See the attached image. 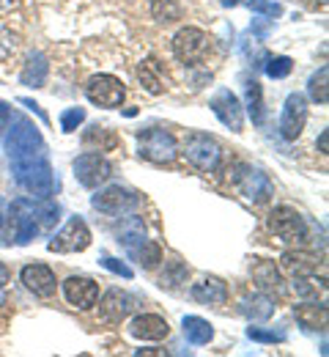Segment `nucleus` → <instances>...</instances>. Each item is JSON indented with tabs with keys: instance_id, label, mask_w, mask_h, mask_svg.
<instances>
[{
	"instance_id": "nucleus-5",
	"label": "nucleus",
	"mask_w": 329,
	"mask_h": 357,
	"mask_svg": "<svg viewBox=\"0 0 329 357\" xmlns=\"http://www.w3.org/2000/svg\"><path fill=\"white\" fill-rule=\"evenodd\" d=\"M138 143H141V157L151 160V162H173L176 157V137L168 132V130H143L138 135Z\"/></svg>"
},
{
	"instance_id": "nucleus-28",
	"label": "nucleus",
	"mask_w": 329,
	"mask_h": 357,
	"mask_svg": "<svg viewBox=\"0 0 329 357\" xmlns=\"http://www.w3.org/2000/svg\"><path fill=\"white\" fill-rule=\"evenodd\" d=\"M129 256L138 259L143 267H157V261H162V250H159V245H157V242H148V239H143L141 245L129 248Z\"/></svg>"
},
{
	"instance_id": "nucleus-4",
	"label": "nucleus",
	"mask_w": 329,
	"mask_h": 357,
	"mask_svg": "<svg viewBox=\"0 0 329 357\" xmlns=\"http://www.w3.org/2000/svg\"><path fill=\"white\" fill-rule=\"evenodd\" d=\"M182 157L195 171L211 174V171H217V165L223 160V149H220V143L214 137H209L203 132H192L184 140V146H182Z\"/></svg>"
},
{
	"instance_id": "nucleus-23",
	"label": "nucleus",
	"mask_w": 329,
	"mask_h": 357,
	"mask_svg": "<svg viewBox=\"0 0 329 357\" xmlns=\"http://www.w3.org/2000/svg\"><path fill=\"white\" fill-rule=\"evenodd\" d=\"M138 77H141L143 89L148 91V93H162V91H165V80H162V66H159V61H154V58L143 61L141 69H138Z\"/></svg>"
},
{
	"instance_id": "nucleus-13",
	"label": "nucleus",
	"mask_w": 329,
	"mask_h": 357,
	"mask_svg": "<svg viewBox=\"0 0 329 357\" xmlns=\"http://www.w3.org/2000/svg\"><path fill=\"white\" fill-rule=\"evenodd\" d=\"M211 110H214V116H217L228 130L241 132V127H244V113H241L239 99H236L228 89L217 91V93L211 96Z\"/></svg>"
},
{
	"instance_id": "nucleus-12",
	"label": "nucleus",
	"mask_w": 329,
	"mask_h": 357,
	"mask_svg": "<svg viewBox=\"0 0 329 357\" xmlns=\"http://www.w3.org/2000/svg\"><path fill=\"white\" fill-rule=\"evenodd\" d=\"M305 121H307V99L302 93H291L282 105V116H280V132L285 140H296L302 130H305Z\"/></svg>"
},
{
	"instance_id": "nucleus-40",
	"label": "nucleus",
	"mask_w": 329,
	"mask_h": 357,
	"mask_svg": "<svg viewBox=\"0 0 329 357\" xmlns=\"http://www.w3.org/2000/svg\"><path fill=\"white\" fill-rule=\"evenodd\" d=\"M138 355H165L162 349H138Z\"/></svg>"
},
{
	"instance_id": "nucleus-25",
	"label": "nucleus",
	"mask_w": 329,
	"mask_h": 357,
	"mask_svg": "<svg viewBox=\"0 0 329 357\" xmlns=\"http://www.w3.org/2000/svg\"><path fill=\"white\" fill-rule=\"evenodd\" d=\"M184 335H187L192 344H209V341L214 338V330H211V324H209L206 319H200V316H187V319H184Z\"/></svg>"
},
{
	"instance_id": "nucleus-18",
	"label": "nucleus",
	"mask_w": 329,
	"mask_h": 357,
	"mask_svg": "<svg viewBox=\"0 0 329 357\" xmlns=\"http://www.w3.org/2000/svg\"><path fill=\"white\" fill-rule=\"evenodd\" d=\"M22 283L39 297H52L55 294V275L45 264H28L22 269Z\"/></svg>"
},
{
	"instance_id": "nucleus-24",
	"label": "nucleus",
	"mask_w": 329,
	"mask_h": 357,
	"mask_svg": "<svg viewBox=\"0 0 329 357\" xmlns=\"http://www.w3.org/2000/svg\"><path fill=\"white\" fill-rule=\"evenodd\" d=\"M244 80V99H247V113L255 124H264V93L258 80H250V77H241Z\"/></svg>"
},
{
	"instance_id": "nucleus-41",
	"label": "nucleus",
	"mask_w": 329,
	"mask_h": 357,
	"mask_svg": "<svg viewBox=\"0 0 329 357\" xmlns=\"http://www.w3.org/2000/svg\"><path fill=\"white\" fill-rule=\"evenodd\" d=\"M11 6H17V0H0V11H6V8H11Z\"/></svg>"
},
{
	"instance_id": "nucleus-10",
	"label": "nucleus",
	"mask_w": 329,
	"mask_h": 357,
	"mask_svg": "<svg viewBox=\"0 0 329 357\" xmlns=\"http://www.w3.org/2000/svg\"><path fill=\"white\" fill-rule=\"evenodd\" d=\"M110 176H113L110 162H107L104 157L94 154V151L80 154V157L74 160V178H77L83 187H91V190H94L99 184H104Z\"/></svg>"
},
{
	"instance_id": "nucleus-19",
	"label": "nucleus",
	"mask_w": 329,
	"mask_h": 357,
	"mask_svg": "<svg viewBox=\"0 0 329 357\" xmlns=\"http://www.w3.org/2000/svg\"><path fill=\"white\" fill-rule=\"evenodd\" d=\"M192 297L200 305H223L228 300V289H225V283L220 278H206V280L195 283Z\"/></svg>"
},
{
	"instance_id": "nucleus-31",
	"label": "nucleus",
	"mask_w": 329,
	"mask_h": 357,
	"mask_svg": "<svg viewBox=\"0 0 329 357\" xmlns=\"http://www.w3.org/2000/svg\"><path fill=\"white\" fill-rule=\"evenodd\" d=\"M83 121H86V110H83V107H72V110H66V113L61 116V130H63V132H74Z\"/></svg>"
},
{
	"instance_id": "nucleus-1",
	"label": "nucleus",
	"mask_w": 329,
	"mask_h": 357,
	"mask_svg": "<svg viewBox=\"0 0 329 357\" xmlns=\"http://www.w3.org/2000/svg\"><path fill=\"white\" fill-rule=\"evenodd\" d=\"M58 215H61L58 206H39V204H33L28 198L14 201L11 209H8V223L14 228V239L19 245H28L39 234L42 225L58 223Z\"/></svg>"
},
{
	"instance_id": "nucleus-38",
	"label": "nucleus",
	"mask_w": 329,
	"mask_h": 357,
	"mask_svg": "<svg viewBox=\"0 0 329 357\" xmlns=\"http://www.w3.org/2000/svg\"><path fill=\"white\" fill-rule=\"evenodd\" d=\"M8 127H11V107H8V105L0 99V137L6 135V130H8Z\"/></svg>"
},
{
	"instance_id": "nucleus-29",
	"label": "nucleus",
	"mask_w": 329,
	"mask_h": 357,
	"mask_svg": "<svg viewBox=\"0 0 329 357\" xmlns=\"http://www.w3.org/2000/svg\"><path fill=\"white\" fill-rule=\"evenodd\" d=\"M327 80H329L327 66H321V69H319V72L310 77V83H307V93H310V99H313V102H321V105H327V102H329Z\"/></svg>"
},
{
	"instance_id": "nucleus-34",
	"label": "nucleus",
	"mask_w": 329,
	"mask_h": 357,
	"mask_svg": "<svg viewBox=\"0 0 329 357\" xmlns=\"http://www.w3.org/2000/svg\"><path fill=\"white\" fill-rule=\"evenodd\" d=\"M247 6H250L252 11H258V14H264V17H272V20L282 14V6L275 3V0H250Z\"/></svg>"
},
{
	"instance_id": "nucleus-21",
	"label": "nucleus",
	"mask_w": 329,
	"mask_h": 357,
	"mask_svg": "<svg viewBox=\"0 0 329 357\" xmlns=\"http://www.w3.org/2000/svg\"><path fill=\"white\" fill-rule=\"evenodd\" d=\"M239 311H241V316H247L250 321H266L275 313V303L266 294H252V297H244L239 303Z\"/></svg>"
},
{
	"instance_id": "nucleus-2",
	"label": "nucleus",
	"mask_w": 329,
	"mask_h": 357,
	"mask_svg": "<svg viewBox=\"0 0 329 357\" xmlns=\"http://www.w3.org/2000/svg\"><path fill=\"white\" fill-rule=\"evenodd\" d=\"M11 168H14L17 184L25 192H31L33 198H49L52 195V168H49L45 154L17 160V162H11Z\"/></svg>"
},
{
	"instance_id": "nucleus-20",
	"label": "nucleus",
	"mask_w": 329,
	"mask_h": 357,
	"mask_svg": "<svg viewBox=\"0 0 329 357\" xmlns=\"http://www.w3.org/2000/svg\"><path fill=\"white\" fill-rule=\"evenodd\" d=\"M280 267L285 269L291 278H305V275H316V269H319V259H316V256H310V253L296 250V253H285V256H282Z\"/></svg>"
},
{
	"instance_id": "nucleus-22",
	"label": "nucleus",
	"mask_w": 329,
	"mask_h": 357,
	"mask_svg": "<svg viewBox=\"0 0 329 357\" xmlns=\"http://www.w3.org/2000/svg\"><path fill=\"white\" fill-rule=\"evenodd\" d=\"M47 72H49L47 58H45L42 52H33V55L28 58L25 69H22V83L31 86V89H42L45 80H47Z\"/></svg>"
},
{
	"instance_id": "nucleus-11",
	"label": "nucleus",
	"mask_w": 329,
	"mask_h": 357,
	"mask_svg": "<svg viewBox=\"0 0 329 357\" xmlns=\"http://www.w3.org/2000/svg\"><path fill=\"white\" fill-rule=\"evenodd\" d=\"M91 204H94V209L104 212V215H127V212L138 209L141 198L135 192L124 190V187H107V190L96 192L91 198Z\"/></svg>"
},
{
	"instance_id": "nucleus-35",
	"label": "nucleus",
	"mask_w": 329,
	"mask_h": 357,
	"mask_svg": "<svg viewBox=\"0 0 329 357\" xmlns=\"http://www.w3.org/2000/svg\"><path fill=\"white\" fill-rule=\"evenodd\" d=\"M247 335H250L252 341H264V344H275V341H282V338H285L282 333H264V330H258V327H250Z\"/></svg>"
},
{
	"instance_id": "nucleus-8",
	"label": "nucleus",
	"mask_w": 329,
	"mask_h": 357,
	"mask_svg": "<svg viewBox=\"0 0 329 357\" xmlns=\"http://www.w3.org/2000/svg\"><path fill=\"white\" fill-rule=\"evenodd\" d=\"M266 225H269V231L275 236H280L282 242H299V239H305V231H307L302 215L296 209H291V206H278L269 215Z\"/></svg>"
},
{
	"instance_id": "nucleus-16",
	"label": "nucleus",
	"mask_w": 329,
	"mask_h": 357,
	"mask_svg": "<svg viewBox=\"0 0 329 357\" xmlns=\"http://www.w3.org/2000/svg\"><path fill=\"white\" fill-rule=\"evenodd\" d=\"M168 321L162 316H154V313H145L138 316L132 324H129V335L138 338V341H162L168 335Z\"/></svg>"
},
{
	"instance_id": "nucleus-33",
	"label": "nucleus",
	"mask_w": 329,
	"mask_h": 357,
	"mask_svg": "<svg viewBox=\"0 0 329 357\" xmlns=\"http://www.w3.org/2000/svg\"><path fill=\"white\" fill-rule=\"evenodd\" d=\"M184 278H187V267H184L182 261H173V264H170V272H165V275L159 278V286L173 289V286H179V280H184Z\"/></svg>"
},
{
	"instance_id": "nucleus-3",
	"label": "nucleus",
	"mask_w": 329,
	"mask_h": 357,
	"mask_svg": "<svg viewBox=\"0 0 329 357\" xmlns=\"http://www.w3.org/2000/svg\"><path fill=\"white\" fill-rule=\"evenodd\" d=\"M11 121H14V130H6L8 132V137H6V154H8L11 162L28 160V157H36V154H45L42 132L28 119L11 116Z\"/></svg>"
},
{
	"instance_id": "nucleus-15",
	"label": "nucleus",
	"mask_w": 329,
	"mask_h": 357,
	"mask_svg": "<svg viewBox=\"0 0 329 357\" xmlns=\"http://www.w3.org/2000/svg\"><path fill=\"white\" fill-rule=\"evenodd\" d=\"M239 187H241L244 198H250L252 204H264L272 195V181L266 178V174H261L255 168H244V174L239 176Z\"/></svg>"
},
{
	"instance_id": "nucleus-9",
	"label": "nucleus",
	"mask_w": 329,
	"mask_h": 357,
	"mask_svg": "<svg viewBox=\"0 0 329 357\" xmlns=\"http://www.w3.org/2000/svg\"><path fill=\"white\" fill-rule=\"evenodd\" d=\"M91 245V231L83 220H69L63 225L61 234H55V239L49 242V250L52 253H83L86 248Z\"/></svg>"
},
{
	"instance_id": "nucleus-37",
	"label": "nucleus",
	"mask_w": 329,
	"mask_h": 357,
	"mask_svg": "<svg viewBox=\"0 0 329 357\" xmlns=\"http://www.w3.org/2000/svg\"><path fill=\"white\" fill-rule=\"evenodd\" d=\"M8 228H11V223H8V206H6V201L0 198V242L8 239Z\"/></svg>"
},
{
	"instance_id": "nucleus-45",
	"label": "nucleus",
	"mask_w": 329,
	"mask_h": 357,
	"mask_svg": "<svg viewBox=\"0 0 329 357\" xmlns=\"http://www.w3.org/2000/svg\"><path fill=\"white\" fill-rule=\"evenodd\" d=\"M6 303V291H3V286H0V305Z\"/></svg>"
},
{
	"instance_id": "nucleus-44",
	"label": "nucleus",
	"mask_w": 329,
	"mask_h": 357,
	"mask_svg": "<svg viewBox=\"0 0 329 357\" xmlns=\"http://www.w3.org/2000/svg\"><path fill=\"white\" fill-rule=\"evenodd\" d=\"M220 3H223V6H236L239 0H220Z\"/></svg>"
},
{
	"instance_id": "nucleus-6",
	"label": "nucleus",
	"mask_w": 329,
	"mask_h": 357,
	"mask_svg": "<svg viewBox=\"0 0 329 357\" xmlns=\"http://www.w3.org/2000/svg\"><path fill=\"white\" fill-rule=\"evenodd\" d=\"M173 52L182 63L195 66L209 55V36L200 28H182L173 39Z\"/></svg>"
},
{
	"instance_id": "nucleus-30",
	"label": "nucleus",
	"mask_w": 329,
	"mask_h": 357,
	"mask_svg": "<svg viewBox=\"0 0 329 357\" xmlns=\"http://www.w3.org/2000/svg\"><path fill=\"white\" fill-rule=\"evenodd\" d=\"M252 278H255L261 286H266V289H272V286L280 283L278 269H275V264H269V261H258V264L252 267Z\"/></svg>"
},
{
	"instance_id": "nucleus-42",
	"label": "nucleus",
	"mask_w": 329,
	"mask_h": 357,
	"mask_svg": "<svg viewBox=\"0 0 329 357\" xmlns=\"http://www.w3.org/2000/svg\"><path fill=\"white\" fill-rule=\"evenodd\" d=\"M6 280H8V269H6L3 264H0V286H3Z\"/></svg>"
},
{
	"instance_id": "nucleus-32",
	"label": "nucleus",
	"mask_w": 329,
	"mask_h": 357,
	"mask_svg": "<svg viewBox=\"0 0 329 357\" xmlns=\"http://www.w3.org/2000/svg\"><path fill=\"white\" fill-rule=\"evenodd\" d=\"M291 58H285V55H280V58H272L269 63H266V75L269 77H275V80H280V77H288L291 75Z\"/></svg>"
},
{
	"instance_id": "nucleus-43",
	"label": "nucleus",
	"mask_w": 329,
	"mask_h": 357,
	"mask_svg": "<svg viewBox=\"0 0 329 357\" xmlns=\"http://www.w3.org/2000/svg\"><path fill=\"white\" fill-rule=\"evenodd\" d=\"M327 140H329V132L321 135V140H319V146H321V151H327Z\"/></svg>"
},
{
	"instance_id": "nucleus-26",
	"label": "nucleus",
	"mask_w": 329,
	"mask_h": 357,
	"mask_svg": "<svg viewBox=\"0 0 329 357\" xmlns=\"http://www.w3.org/2000/svg\"><path fill=\"white\" fill-rule=\"evenodd\" d=\"M143 239H145V223H143L141 218H127L121 228H118V242L121 245H127V248H135V245H141Z\"/></svg>"
},
{
	"instance_id": "nucleus-27",
	"label": "nucleus",
	"mask_w": 329,
	"mask_h": 357,
	"mask_svg": "<svg viewBox=\"0 0 329 357\" xmlns=\"http://www.w3.org/2000/svg\"><path fill=\"white\" fill-rule=\"evenodd\" d=\"M151 14L159 22H176L184 17V0H154L151 3Z\"/></svg>"
},
{
	"instance_id": "nucleus-36",
	"label": "nucleus",
	"mask_w": 329,
	"mask_h": 357,
	"mask_svg": "<svg viewBox=\"0 0 329 357\" xmlns=\"http://www.w3.org/2000/svg\"><path fill=\"white\" fill-rule=\"evenodd\" d=\"M102 264L110 269V272H115V275H124V278H132V269L127 267V264H121L118 259H110V256H104L102 259Z\"/></svg>"
},
{
	"instance_id": "nucleus-7",
	"label": "nucleus",
	"mask_w": 329,
	"mask_h": 357,
	"mask_svg": "<svg viewBox=\"0 0 329 357\" xmlns=\"http://www.w3.org/2000/svg\"><path fill=\"white\" fill-rule=\"evenodd\" d=\"M124 83L113 75H96L86 86V96L99 107H118L124 102Z\"/></svg>"
},
{
	"instance_id": "nucleus-14",
	"label": "nucleus",
	"mask_w": 329,
	"mask_h": 357,
	"mask_svg": "<svg viewBox=\"0 0 329 357\" xmlns=\"http://www.w3.org/2000/svg\"><path fill=\"white\" fill-rule=\"evenodd\" d=\"M63 294L66 300L74 305V308H91L99 300V286H96L91 278H69L63 283Z\"/></svg>"
},
{
	"instance_id": "nucleus-46",
	"label": "nucleus",
	"mask_w": 329,
	"mask_h": 357,
	"mask_svg": "<svg viewBox=\"0 0 329 357\" xmlns=\"http://www.w3.org/2000/svg\"><path fill=\"white\" fill-rule=\"evenodd\" d=\"M321 3H327V0H321Z\"/></svg>"
},
{
	"instance_id": "nucleus-17",
	"label": "nucleus",
	"mask_w": 329,
	"mask_h": 357,
	"mask_svg": "<svg viewBox=\"0 0 329 357\" xmlns=\"http://www.w3.org/2000/svg\"><path fill=\"white\" fill-rule=\"evenodd\" d=\"M99 311H102V316H104L107 321H121V319H127L129 313L135 311V300H132L127 291L110 289V291L102 297Z\"/></svg>"
},
{
	"instance_id": "nucleus-39",
	"label": "nucleus",
	"mask_w": 329,
	"mask_h": 357,
	"mask_svg": "<svg viewBox=\"0 0 329 357\" xmlns=\"http://www.w3.org/2000/svg\"><path fill=\"white\" fill-rule=\"evenodd\" d=\"M19 105H25L28 110H33V113H39V116H42V121H45V124H49L47 113H45V110H42V107H39V105H36L33 99H25V96H22V99H19Z\"/></svg>"
}]
</instances>
